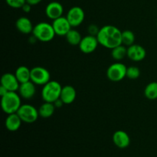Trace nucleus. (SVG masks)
<instances>
[{
	"label": "nucleus",
	"mask_w": 157,
	"mask_h": 157,
	"mask_svg": "<svg viewBox=\"0 0 157 157\" xmlns=\"http://www.w3.org/2000/svg\"><path fill=\"white\" fill-rule=\"evenodd\" d=\"M140 74V70L136 66H130L127 69V77L130 80H136L139 78Z\"/></svg>",
	"instance_id": "25"
},
{
	"label": "nucleus",
	"mask_w": 157,
	"mask_h": 157,
	"mask_svg": "<svg viewBox=\"0 0 157 157\" xmlns=\"http://www.w3.org/2000/svg\"><path fill=\"white\" fill-rule=\"evenodd\" d=\"M65 38L67 42L71 45H79L82 39L81 33L78 30L73 29L69 31L68 33L65 35Z\"/></svg>",
	"instance_id": "22"
},
{
	"label": "nucleus",
	"mask_w": 157,
	"mask_h": 157,
	"mask_svg": "<svg viewBox=\"0 0 157 157\" xmlns=\"http://www.w3.org/2000/svg\"><path fill=\"white\" fill-rule=\"evenodd\" d=\"M127 66L123 63L117 61L110 64L107 70V77L113 82H118L127 77Z\"/></svg>",
	"instance_id": "5"
},
{
	"label": "nucleus",
	"mask_w": 157,
	"mask_h": 157,
	"mask_svg": "<svg viewBox=\"0 0 157 157\" xmlns=\"http://www.w3.org/2000/svg\"><path fill=\"white\" fill-rule=\"evenodd\" d=\"M15 27L18 32L22 34H25V35L32 33L34 29L32 21L29 18L24 16L20 17L16 20Z\"/></svg>",
	"instance_id": "16"
},
{
	"label": "nucleus",
	"mask_w": 157,
	"mask_h": 157,
	"mask_svg": "<svg viewBox=\"0 0 157 157\" xmlns=\"http://www.w3.org/2000/svg\"><path fill=\"white\" fill-rule=\"evenodd\" d=\"M66 17L72 27L75 28L82 24L85 18V13L82 8L80 6H74L69 9Z\"/></svg>",
	"instance_id": "8"
},
{
	"label": "nucleus",
	"mask_w": 157,
	"mask_h": 157,
	"mask_svg": "<svg viewBox=\"0 0 157 157\" xmlns=\"http://www.w3.org/2000/svg\"><path fill=\"white\" fill-rule=\"evenodd\" d=\"M52 26H53L56 35H58V36H65L68 33L69 31L72 29L71 25L67 20V17L64 16L53 20Z\"/></svg>",
	"instance_id": "10"
},
{
	"label": "nucleus",
	"mask_w": 157,
	"mask_h": 157,
	"mask_svg": "<svg viewBox=\"0 0 157 157\" xmlns=\"http://www.w3.org/2000/svg\"><path fill=\"white\" fill-rule=\"evenodd\" d=\"M64 7L58 2H51L45 8V15L48 18L55 20L62 16Z\"/></svg>",
	"instance_id": "13"
},
{
	"label": "nucleus",
	"mask_w": 157,
	"mask_h": 157,
	"mask_svg": "<svg viewBox=\"0 0 157 157\" xmlns=\"http://www.w3.org/2000/svg\"><path fill=\"white\" fill-rule=\"evenodd\" d=\"M111 56L117 61H121L127 56V48L123 44L117 46L114 48L111 49Z\"/></svg>",
	"instance_id": "21"
},
{
	"label": "nucleus",
	"mask_w": 157,
	"mask_h": 157,
	"mask_svg": "<svg viewBox=\"0 0 157 157\" xmlns=\"http://www.w3.org/2000/svg\"><path fill=\"white\" fill-rule=\"evenodd\" d=\"M32 34L37 40L42 42L51 41L56 35L52 24H49L45 21H41L34 26Z\"/></svg>",
	"instance_id": "3"
},
{
	"label": "nucleus",
	"mask_w": 157,
	"mask_h": 157,
	"mask_svg": "<svg viewBox=\"0 0 157 157\" xmlns=\"http://www.w3.org/2000/svg\"><path fill=\"white\" fill-rule=\"evenodd\" d=\"M156 28H157V20H156Z\"/></svg>",
	"instance_id": "32"
},
{
	"label": "nucleus",
	"mask_w": 157,
	"mask_h": 157,
	"mask_svg": "<svg viewBox=\"0 0 157 157\" xmlns=\"http://www.w3.org/2000/svg\"><path fill=\"white\" fill-rule=\"evenodd\" d=\"M35 85L36 84H34L32 81L20 84L19 88L18 90L20 97L25 100L32 99L35 96V92H36Z\"/></svg>",
	"instance_id": "14"
},
{
	"label": "nucleus",
	"mask_w": 157,
	"mask_h": 157,
	"mask_svg": "<svg viewBox=\"0 0 157 157\" xmlns=\"http://www.w3.org/2000/svg\"><path fill=\"white\" fill-rule=\"evenodd\" d=\"M135 41V35L132 31L124 30L122 32V44L124 45L129 46L134 44Z\"/></svg>",
	"instance_id": "24"
},
{
	"label": "nucleus",
	"mask_w": 157,
	"mask_h": 157,
	"mask_svg": "<svg viewBox=\"0 0 157 157\" xmlns=\"http://www.w3.org/2000/svg\"><path fill=\"white\" fill-rule=\"evenodd\" d=\"M32 6L30 4H29L28 2H25L24 5H23V6L21 7V9H22V11L24 12H25V13H29V12H31V10H32Z\"/></svg>",
	"instance_id": "28"
},
{
	"label": "nucleus",
	"mask_w": 157,
	"mask_h": 157,
	"mask_svg": "<svg viewBox=\"0 0 157 157\" xmlns=\"http://www.w3.org/2000/svg\"><path fill=\"white\" fill-rule=\"evenodd\" d=\"M22 121L17 113L8 114L5 121V125L9 131L15 132L20 128Z\"/></svg>",
	"instance_id": "18"
},
{
	"label": "nucleus",
	"mask_w": 157,
	"mask_h": 157,
	"mask_svg": "<svg viewBox=\"0 0 157 157\" xmlns=\"http://www.w3.org/2000/svg\"><path fill=\"white\" fill-rule=\"evenodd\" d=\"M42 0H26V2L30 4L31 6H36V5L39 4Z\"/></svg>",
	"instance_id": "30"
},
{
	"label": "nucleus",
	"mask_w": 157,
	"mask_h": 157,
	"mask_svg": "<svg viewBox=\"0 0 157 157\" xmlns=\"http://www.w3.org/2000/svg\"><path fill=\"white\" fill-rule=\"evenodd\" d=\"M55 107L54 103L50 102H44L40 106L38 110V113L39 117L42 118H49L54 114L55 111Z\"/></svg>",
	"instance_id": "19"
},
{
	"label": "nucleus",
	"mask_w": 157,
	"mask_h": 157,
	"mask_svg": "<svg viewBox=\"0 0 157 157\" xmlns=\"http://www.w3.org/2000/svg\"><path fill=\"white\" fill-rule=\"evenodd\" d=\"M77 92L75 87L71 85H66L62 87L60 98L64 104H71L75 101Z\"/></svg>",
	"instance_id": "17"
},
{
	"label": "nucleus",
	"mask_w": 157,
	"mask_h": 157,
	"mask_svg": "<svg viewBox=\"0 0 157 157\" xmlns=\"http://www.w3.org/2000/svg\"><path fill=\"white\" fill-rule=\"evenodd\" d=\"M1 85L6 87L9 91H18L20 83L15 74L7 72L2 76Z\"/></svg>",
	"instance_id": "12"
},
{
	"label": "nucleus",
	"mask_w": 157,
	"mask_h": 157,
	"mask_svg": "<svg viewBox=\"0 0 157 157\" xmlns=\"http://www.w3.org/2000/svg\"><path fill=\"white\" fill-rule=\"evenodd\" d=\"M144 95L149 100L157 99V82L153 81L146 86L144 89Z\"/></svg>",
	"instance_id": "23"
},
{
	"label": "nucleus",
	"mask_w": 157,
	"mask_h": 157,
	"mask_svg": "<svg viewBox=\"0 0 157 157\" xmlns=\"http://www.w3.org/2000/svg\"><path fill=\"white\" fill-rule=\"evenodd\" d=\"M100 29L96 25H90L88 27V33L90 35H94L97 36L99 32Z\"/></svg>",
	"instance_id": "27"
},
{
	"label": "nucleus",
	"mask_w": 157,
	"mask_h": 157,
	"mask_svg": "<svg viewBox=\"0 0 157 157\" xmlns=\"http://www.w3.org/2000/svg\"><path fill=\"white\" fill-rule=\"evenodd\" d=\"M54 104H55V106L56 108H59V107H62L64 104L63 103V101H61V98H59V99H58L56 101H55V102H54Z\"/></svg>",
	"instance_id": "29"
},
{
	"label": "nucleus",
	"mask_w": 157,
	"mask_h": 157,
	"mask_svg": "<svg viewBox=\"0 0 157 157\" xmlns=\"http://www.w3.org/2000/svg\"><path fill=\"white\" fill-rule=\"evenodd\" d=\"M15 75L20 84L31 81V70L26 66L21 65L17 67Z\"/></svg>",
	"instance_id": "20"
},
{
	"label": "nucleus",
	"mask_w": 157,
	"mask_h": 157,
	"mask_svg": "<svg viewBox=\"0 0 157 157\" xmlns=\"http://www.w3.org/2000/svg\"><path fill=\"white\" fill-rule=\"evenodd\" d=\"M62 87L56 81H50L43 86L41 90V98L44 102L54 103L61 97Z\"/></svg>",
	"instance_id": "4"
},
{
	"label": "nucleus",
	"mask_w": 157,
	"mask_h": 157,
	"mask_svg": "<svg viewBox=\"0 0 157 157\" xmlns=\"http://www.w3.org/2000/svg\"><path fill=\"white\" fill-rule=\"evenodd\" d=\"M113 142L118 148L125 149L130 146V137L127 132L117 130L113 135Z\"/></svg>",
	"instance_id": "15"
},
{
	"label": "nucleus",
	"mask_w": 157,
	"mask_h": 157,
	"mask_svg": "<svg viewBox=\"0 0 157 157\" xmlns=\"http://www.w3.org/2000/svg\"><path fill=\"white\" fill-rule=\"evenodd\" d=\"M22 122L26 124H33L38 120L39 117L38 110L31 104H21L17 111Z\"/></svg>",
	"instance_id": "6"
},
{
	"label": "nucleus",
	"mask_w": 157,
	"mask_h": 157,
	"mask_svg": "<svg viewBox=\"0 0 157 157\" xmlns=\"http://www.w3.org/2000/svg\"><path fill=\"white\" fill-rule=\"evenodd\" d=\"M97 38L99 44L106 48L113 49L122 44V32L114 25L103 26L100 29Z\"/></svg>",
	"instance_id": "1"
},
{
	"label": "nucleus",
	"mask_w": 157,
	"mask_h": 157,
	"mask_svg": "<svg viewBox=\"0 0 157 157\" xmlns=\"http://www.w3.org/2000/svg\"><path fill=\"white\" fill-rule=\"evenodd\" d=\"M9 6L13 9H21L23 5L26 2V0H6Z\"/></svg>",
	"instance_id": "26"
},
{
	"label": "nucleus",
	"mask_w": 157,
	"mask_h": 157,
	"mask_svg": "<svg viewBox=\"0 0 157 157\" xmlns=\"http://www.w3.org/2000/svg\"><path fill=\"white\" fill-rule=\"evenodd\" d=\"M147 56V51L143 46L133 44L127 48V57L131 61L139 62L143 61Z\"/></svg>",
	"instance_id": "11"
},
{
	"label": "nucleus",
	"mask_w": 157,
	"mask_h": 157,
	"mask_svg": "<svg viewBox=\"0 0 157 157\" xmlns=\"http://www.w3.org/2000/svg\"><path fill=\"white\" fill-rule=\"evenodd\" d=\"M31 81L36 85H42L51 81L49 71L41 66H36L31 69Z\"/></svg>",
	"instance_id": "7"
},
{
	"label": "nucleus",
	"mask_w": 157,
	"mask_h": 157,
	"mask_svg": "<svg viewBox=\"0 0 157 157\" xmlns=\"http://www.w3.org/2000/svg\"><path fill=\"white\" fill-rule=\"evenodd\" d=\"M99 44L97 36L94 35H86L83 37L79 44V49L84 54H90L94 52Z\"/></svg>",
	"instance_id": "9"
},
{
	"label": "nucleus",
	"mask_w": 157,
	"mask_h": 157,
	"mask_svg": "<svg viewBox=\"0 0 157 157\" xmlns=\"http://www.w3.org/2000/svg\"><path fill=\"white\" fill-rule=\"evenodd\" d=\"M21 106V97L17 91H9L1 97L2 109L7 115L17 113Z\"/></svg>",
	"instance_id": "2"
},
{
	"label": "nucleus",
	"mask_w": 157,
	"mask_h": 157,
	"mask_svg": "<svg viewBox=\"0 0 157 157\" xmlns=\"http://www.w3.org/2000/svg\"><path fill=\"white\" fill-rule=\"evenodd\" d=\"M8 92H9V90H8L6 87H3L2 85L0 86V96H4V95L6 94H7Z\"/></svg>",
	"instance_id": "31"
}]
</instances>
